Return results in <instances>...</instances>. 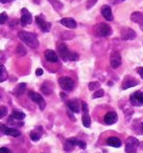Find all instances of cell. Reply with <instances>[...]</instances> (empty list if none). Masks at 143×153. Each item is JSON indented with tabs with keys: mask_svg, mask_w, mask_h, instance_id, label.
<instances>
[{
	"mask_svg": "<svg viewBox=\"0 0 143 153\" xmlns=\"http://www.w3.org/2000/svg\"><path fill=\"white\" fill-rule=\"evenodd\" d=\"M57 51L59 55L64 61H77L78 60V55L74 51H70L68 49L67 45L64 42H60L57 44Z\"/></svg>",
	"mask_w": 143,
	"mask_h": 153,
	"instance_id": "6da1fadb",
	"label": "cell"
},
{
	"mask_svg": "<svg viewBox=\"0 0 143 153\" xmlns=\"http://www.w3.org/2000/svg\"><path fill=\"white\" fill-rule=\"evenodd\" d=\"M20 40L23 43H25L26 45H28L32 48H37L39 46V41H38V36L35 33H29V32H20L19 34Z\"/></svg>",
	"mask_w": 143,
	"mask_h": 153,
	"instance_id": "7a4b0ae2",
	"label": "cell"
},
{
	"mask_svg": "<svg viewBox=\"0 0 143 153\" xmlns=\"http://www.w3.org/2000/svg\"><path fill=\"white\" fill-rule=\"evenodd\" d=\"M139 140L134 136H130L125 142V152L126 153H136L139 148Z\"/></svg>",
	"mask_w": 143,
	"mask_h": 153,
	"instance_id": "3957f363",
	"label": "cell"
},
{
	"mask_svg": "<svg viewBox=\"0 0 143 153\" xmlns=\"http://www.w3.org/2000/svg\"><path fill=\"white\" fill-rule=\"evenodd\" d=\"M28 97H29L30 100L34 101V102L38 105L39 108H40L41 110H44L45 107H46V102H45L44 98H43L40 94H38V92H35V91H32V90H30V91H28Z\"/></svg>",
	"mask_w": 143,
	"mask_h": 153,
	"instance_id": "277c9868",
	"label": "cell"
},
{
	"mask_svg": "<svg viewBox=\"0 0 143 153\" xmlns=\"http://www.w3.org/2000/svg\"><path fill=\"white\" fill-rule=\"evenodd\" d=\"M95 34H96V36L108 37L112 34V28L107 23H99L95 27Z\"/></svg>",
	"mask_w": 143,
	"mask_h": 153,
	"instance_id": "5b68a950",
	"label": "cell"
},
{
	"mask_svg": "<svg viewBox=\"0 0 143 153\" xmlns=\"http://www.w3.org/2000/svg\"><path fill=\"white\" fill-rule=\"evenodd\" d=\"M36 22L37 24L39 25V27L41 28V30H42L43 33H48L50 32L51 30V23L50 22H47L46 20H45L44 16L43 15H38L36 17Z\"/></svg>",
	"mask_w": 143,
	"mask_h": 153,
	"instance_id": "8992f818",
	"label": "cell"
},
{
	"mask_svg": "<svg viewBox=\"0 0 143 153\" xmlns=\"http://www.w3.org/2000/svg\"><path fill=\"white\" fill-rule=\"evenodd\" d=\"M59 84L64 90H67V91L72 90L74 87L73 80L71 78H69V76H61L59 79Z\"/></svg>",
	"mask_w": 143,
	"mask_h": 153,
	"instance_id": "52a82bcc",
	"label": "cell"
},
{
	"mask_svg": "<svg viewBox=\"0 0 143 153\" xmlns=\"http://www.w3.org/2000/svg\"><path fill=\"white\" fill-rule=\"evenodd\" d=\"M130 102L133 106H143V92L135 91L134 94H132L130 97Z\"/></svg>",
	"mask_w": 143,
	"mask_h": 153,
	"instance_id": "ba28073f",
	"label": "cell"
},
{
	"mask_svg": "<svg viewBox=\"0 0 143 153\" xmlns=\"http://www.w3.org/2000/svg\"><path fill=\"white\" fill-rule=\"evenodd\" d=\"M32 14L28 12L27 9H22L21 10V19H20V23L22 26H26L28 24H32Z\"/></svg>",
	"mask_w": 143,
	"mask_h": 153,
	"instance_id": "9c48e42d",
	"label": "cell"
},
{
	"mask_svg": "<svg viewBox=\"0 0 143 153\" xmlns=\"http://www.w3.org/2000/svg\"><path fill=\"white\" fill-rule=\"evenodd\" d=\"M121 56L118 51H112L111 56H110V64H111L112 68H118L121 65Z\"/></svg>",
	"mask_w": 143,
	"mask_h": 153,
	"instance_id": "30bf717a",
	"label": "cell"
},
{
	"mask_svg": "<svg viewBox=\"0 0 143 153\" xmlns=\"http://www.w3.org/2000/svg\"><path fill=\"white\" fill-rule=\"evenodd\" d=\"M1 131H2V133L5 134V135L13 136V137H17V136L21 135V132H20L18 129L7 127V126L4 125V124H1Z\"/></svg>",
	"mask_w": 143,
	"mask_h": 153,
	"instance_id": "8fae6325",
	"label": "cell"
},
{
	"mask_svg": "<svg viewBox=\"0 0 143 153\" xmlns=\"http://www.w3.org/2000/svg\"><path fill=\"white\" fill-rule=\"evenodd\" d=\"M118 121V114L115 111H109L103 117V122L105 125H113Z\"/></svg>",
	"mask_w": 143,
	"mask_h": 153,
	"instance_id": "7c38bea8",
	"label": "cell"
},
{
	"mask_svg": "<svg viewBox=\"0 0 143 153\" xmlns=\"http://www.w3.org/2000/svg\"><path fill=\"white\" fill-rule=\"evenodd\" d=\"M137 37V34L134 30L130 27H123L121 30V38L123 40H134Z\"/></svg>",
	"mask_w": 143,
	"mask_h": 153,
	"instance_id": "4fadbf2b",
	"label": "cell"
},
{
	"mask_svg": "<svg viewBox=\"0 0 143 153\" xmlns=\"http://www.w3.org/2000/svg\"><path fill=\"white\" fill-rule=\"evenodd\" d=\"M78 140L75 137H69L66 140L65 144H64V150L66 152H71V151L74 150V147L77 146Z\"/></svg>",
	"mask_w": 143,
	"mask_h": 153,
	"instance_id": "5bb4252c",
	"label": "cell"
},
{
	"mask_svg": "<svg viewBox=\"0 0 143 153\" xmlns=\"http://www.w3.org/2000/svg\"><path fill=\"white\" fill-rule=\"evenodd\" d=\"M100 13L105 20H108V21H113L114 16H113V13H112V10L110 5H102L100 9Z\"/></svg>",
	"mask_w": 143,
	"mask_h": 153,
	"instance_id": "9a60e30c",
	"label": "cell"
},
{
	"mask_svg": "<svg viewBox=\"0 0 143 153\" xmlns=\"http://www.w3.org/2000/svg\"><path fill=\"white\" fill-rule=\"evenodd\" d=\"M67 107L69 108L70 111H72L73 113H78L80 112V104L78 103L77 100H70L67 102Z\"/></svg>",
	"mask_w": 143,
	"mask_h": 153,
	"instance_id": "2e32d148",
	"label": "cell"
},
{
	"mask_svg": "<svg viewBox=\"0 0 143 153\" xmlns=\"http://www.w3.org/2000/svg\"><path fill=\"white\" fill-rule=\"evenodd\" d=\"M61 24L68 28H76L77 27V23L76 21L73 19V18H70V17H67V18H63L61 20Z\"/></svg>",
	"mask_w": 143,
	"mask_h": 153,
	"instance_id": "e0dca14e",
	"label": "cell"
},
{
	"mask_svg": "<svg viewBox=\"0 0 143 153\" xmlns=\"http://www.w3.org/2000/svg\"><path fill=\"white\" fill-rule=\"evenodd\" d=\"M45 59L49 62H52V63H55V62L59 61V56L57 55L55 51L52 49H47L45 51Z\"/></svg>",
	"mask_w": 143,
	"mask_h": 153,
	"instance_id": "ac0fdd59",
	"label": "cell"
},
{
	"mask_svg": "<svg viewBox=\"0 0 143 153\" xmlns=\"http://www.w3.org/2000/svg\"><path fill=\"white\" fill-rule=\"evenodd\" d=\"M107 144L111 147H114V148H119V147H121V140L117 136H110L107 140Z\"/></svg>",
	"mask_w": 143,
	"mask_h": 153,
	"instance_id": "d6986e66",
	"label": "cell"
},
{
	"mask_svg": "<svg viewBox=\"0 0 143 153\" xmlns=\"http://www.w3.org/2000/svg\"><path fill=\"white\" fill-rule=\"evenodd\" d=\"M138 84H139V82L136 81V80L126 79L125 81H123V83H122L121 88L122 89H128V88H130V87H135V86H137Z\"/></svg>",
	"mask_w": 143,
	"mask_h": 153,
	"instance_id": "ffe728a7",
	"label": "cell"
},
{
	"mask_svg": "<svg viewBox=\"0 0 143 153\" xmlns=\"http://www.w3.org/2000/svg\"><path fill=\"white\" fill-rule=\"evenodd\" d=\"M41 90H42V92L45 94V96H49V94H51V92H52L53 87H52V85H51L50 83H48V82H45V83L41 86Z\"/></svg>",
	"mask_w": 143,
	"mask_h": 153,
	"instance_id": "44dd1931",
	"label": "cell"
},
{
	"mask_svg": "<svg viewBox=\"0 0 143 153\" xmlns=\"http://www.w3.org/2000/svg\"><path fill=\"white\" fill-rule=\"evenodd\" d=\"M130 20L135 23H141V22H143V13L135 12L130 15Z\"/></svg>",
	"mask_w": 143,
	"mask_h": 153,
	"instance_id": "7402d4cb",
	"label": "cell"
},
{
	"mask_svg": "<svg viewBox=\"0 0 143 153\" xmlns=\"http://www.w3.org/2000/svg\"><path fill=\"white\" fill-rule=\"evenodd\" d=\"M48 2L50 3V4L53 7V9L57 12H60L64 7V4L60 1V0H48Z\"/></svg>",
	"mask_w": 143,
	"mask_h": 153,
	"instance_id": "603a6c76",
	"label": "cell"
},
{
	"mask_svg": "<svg viewBox=\"0 0 143 153\" xmlns=\"http://www.w3.org/2000/svg\"><path fill=\"white\" fill-rule=\"evenodd\" d=\"M25 117V113L24 112H21V111H18V110H14L12 112V119H15L17 121H22L24 120Z\"/></svg>",
	"mask_w": 143,
	"mask_h": 153,
	"instance_id": "cb8c5ba5",
	"label": "cell"
},
{
	"mask_svg": "<svg viewBox=\"0 0 143 153\" xmlns=\"http://www.w3.org/2000/svg\"><path fill=\"white\" fill-rule=\"evenodd\" d=\"M83 121V125L85 126L86 128H89L91 126V117L89 115V112H84V115L82 117Z\"/></svg>",
	"mask_w": 143,
	"mask_h": 153,
	"instance_id": "d4e9b609",
	"label": "cell"
},
{
	"mask_svg": "<svg viewBox=\"0 0 143 153\" xmlns=\"http://www.w3.org/2000/svg\"><path fill=\"white\" fill-rule=\"evenodd\" d=\"M41 136H42V132H40V133H39V132L36 131V129L32 130V131L29 133V137L32 138L34 142H38V140L41 138Z\"/></svg>",
	"mask_w": 143,
	"mask_h": 153,
	"instance_id": "484cf974",
	"label": "cell"
},
{
	"mask_svg": "<svg viewBox=\"0 0 143 153\" xmlns=\"http://www.w3.org/2000/svg\"><path fill=\"white\" fill-rule=\"evenodd\" d=\"M25 87H26V84L25 83H20L19 85L16 87V89L14 90V94H16V96H20V94H21L22 92L24 91Z\"/></svg>",
	"mask_w": 143,
	"mask_h": 153,
	"instance_id": "4316f807",
	"label": "cell"
},
{
	"mask_svg": "<svg viewBox=\"0 0 143 153\" xmlns=\"http://www.w3.org/2000/svg\"><path fill=\"white\" fill-rule=\"evenodd\" d=\"M0 69H1V74H0V82H4L7 79V71L5 69L4 65L0 66Z\"/></svg>",
	"mask_w": 143,
	"mask_h": 153,
	"instance_id": "83f0119b",
	"label": "cell"
},
{
	"mask_svg": "<svg viewBox=\"0 0 143 153\" xmlns=\"http://www.w3.org/2000/svg\"><path fill=\"white\" fill-rule=\"evenodd\" d=\"M17 53L19 56H25L26 55V48L22 44L18 45V47H17Z\"/></svg>",
	"mask_w": 143,
	"mask_h": 153,
	"instance_id": "f1b7e54d",
	"label": "cell"
},
{
	"mask_svg": "<svg viewBox=\"0 0 143 153\" xmlns=\"http://www.w3.org/2000/svg\"><path fill=\"white\" fill-rule=\"evenodd\" d=\"M103 96H105V91H103L102 89H97L96 91L93 94L92 98L93 99H98V98H102Z\"/></svg>",
	"mask_w": 143,
	"mask_h": 153,
	"instance_id": "f546056e",
	"label": "cell"
},
{
	"mask_svg": "<svg viewBox=\"0 0 143 153\" xmlns=\"http://www.w3.org/2000/svg\"><path fill=\"white\" fill-rule=\"evenodd\" d=\"M99 86L100 85H99L98 82H91V83H89L88 87L90 90H97L99 88Z\"/></svg>",
	"mask_w": 143,
	"mask_h": 153,
	"instance_id": "4dcf8cb0",
	"label": "cell"
},
{
	"mask_svg": "<svg viewBox=\"0 0 143 153\" xmlns=\"http://www.w3.org/2000/svg\"><path fill=\"white\" fill-rule=\"evenodd\" d=\"M96 2H97V0H88V2H87V5H86V7L87 9H91V7H93L95 4H96Z\"/></svg>",
	"mask_w": 143,
	"mask_h": 153,
	"instance_id": "1f68e13d",
	"label": "cell"
},
{
	"mask_svg": "<svg viewBox=\"0 0 143 153\" xmlns=\"http://www.w3.org/2000/svg\"><path fill=\"white\" fill-rule=\"evenodd\" d=\"M7 20V13H1V15H0V23H1V24H4Z\"/></svg>",
	"mask_w": 143,
	"mask_h": 153,
	"instance_id": "d6a6232c",
	"label": "cell"
},
{
	"mask_svg": "<svg viewBox=\"0 0 143 153\" xmlns=\"http://www.w3.org/2000/svg\"><path fill=\"white\" fill-rule=\"evenodd\" d=\"M7 114V106H1V117H4Z\"/></svg>",
	"mask_w": 143,
	"mask_h": 153,
	"instance_id": "836d02e7",
	"label": "cell"
},
{
	"mask_svg": "<svg viewBox=\"0 0 143 153\" xmlns=\"http://www.w3.org/2000/svg\"><path fill=\"white\" fill-rule=\"evenodd\" d=\"M77 146H78V147H80V148H82V149H86L87 144L84 142V140H78V143H77Z\"/></svg>",
	"mask_w": 143,
	"mask_h": 153,
	"instance_id": "e575fe53",
	"label": "cell"
},
{
	"mask_svg": "<svg viewBox=\"0 0 143 153\" xmlns=\"http://www.w3.org/2000/svg\"><path fill=\"white\" fill-rule=\"evenodd\" d=\"M0 153H11V151H10L9 148H7V147H1Z\"/></svg>",
	"mask_w": 143,
	"mask_h": 153,
	"instance_id": "d590c367",
	"label": "cell"
},
{
	"mask_svg": "<svg viewBox=\"0 0 143 153\" xmlns=\"http://www.w3.org/2000/svg\"><path fill=\"white\" fill-rule=\"evenodd\" d=\"M137 72L139 74V76L142 78V80H143V67H138L137 68Z\"/></svg>",
	"mask_w": 143,
	"mask_h": 153,
	"instance_id": "8d00e7d4",
	"label": "cell"
},
{
	"mask_svg": "<svg viewBox=\"0 0 143 153\" xmlns=\"http://www.w3.org/2000/svg\"><path fill=\"white\" fill-rule=\"evenodd\" d=\"M42 74H43V69H42V68H37L36 76H42Z\"/></svg>",
	"mask_w": 143,
	"mask_h": 153,
	"instance_id": "74e56055",
	"label": "cell"
},
{
	"mask_svg": "<svg viewBox=\"0 0 143 153\" xmlns=\"http://www.w3.org/2000/svg\"><path fill=\"white\" fill-rule=\"evenodd\" d=\"M61 97H62V100H63L64 102H65V101L67 100V96H66V94H64V92H61Z\"/></svg>",
	"mask_w": 143,
	"mask_h": 153,
	"instance_id": "f35d334b",
	"label": "cell"
},
{
	"mask_svg": "<svg viewBox=\"0 0 143 153\" xmlns=\"http://www.w3.org/2000/svg\"><path fill=\"white\" fill-rule=\"evenodd\" d=\"M68 115L70 117V119L72 120V121H76V119L74 117V115H72V112H70V111H68Z\"/></svg>",
	"mask_w": 143,
	"mask_h": 153,
	"instance_id": "ab89813d",
	"label": "cell"
},
{
	"mask_svg": "<svg viewBox=\"0 0 143 153\" xmlns=\"http://www.w3.org/2000/svg\"><path fill=\"white\" fill-rule=\"evenodd\" d=\"M1 2H2V3H7V2H10V0H1Z\"/></svg>",
	"mask_w": 143,
	"mask_h": 153,
	"instance_id": "60d3db41",
	"label": "cell"
},
{
	"mask_svg": "<svg viewBox=\"0 0 143 153\" xmlns=\"http://www.w3.org/2000/svg\"><path fill=\"white\" fill-rule=\"evenodd\" d=\"M139 25H140V28L143 30V22H141V23H139Z\"/></svg>",
	"mask_w": 143,
	"mask_h": 153,
	"instance_id": "b9f144b4",
	"label": "cell"
}]
</instances>
